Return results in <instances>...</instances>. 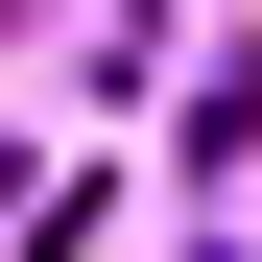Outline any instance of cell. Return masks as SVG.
Instances as JSON below:
<instances>
[{
  "label": "cell",
  "mask_w": 262,
  "mask_h": 262,
  "mask_svg": "<svg viewBox=\"0 0 262 262\" xmlns=\"http://www.w3.org/2000/svg\"><path fill=\"white\" fill-rule=\"evenodd\" d=\"M191 262H214V238H191Z\"/></svg>",
  "instance_id": "6da1fadb"
}]
</instances>
